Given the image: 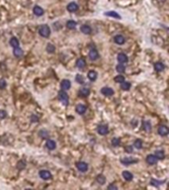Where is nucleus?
<instances>
[{"label": "nucleus", "instance_id": "nucleus-1", "mask_svg": "<svg viewBox=\"0 0 169 190\" xmlns=\"http://www.w3.org/2000/svg\"><path fill=\"white\" fill-rule=\"evenodd\" d=\"M57 97H58V99L62 101V103L63 104V105H64V106H67V105H68V102H69V98H68V95H67L66 91H64V90L58 91Z\"/></svg>", "mask_w": 169, "mask_h": 190}, {"label": "nucleus", "instance_id": "nucleus-2", "mask_svg": "<svg viewBox=\"0 0 169 190\" xmlns=\"http://www.w3.org/2000/svg\"><path fill=\"white\" fill-rule=\"evenodd\" d=\"M39 34L40 36H42L43 38H48L51 34V29L48 25H42L41 27L39 28Z\"/></svg>", "mask_w": 169, "mask_h": 190}, {"label": "nucleus", "instance_id": "nucleus-3", "mask_svg": "<svg viewBox=\"0 0 169 190\" xmlns=\"http://www.w3.org/2000/svg\"><path fill=\"white\" fill-rule=\"evenodd\" d=\"M157 133H158L159 136L165 137V136L168 135L169 130H168V128L165 126V125H160V126L158 127V129H157Z\"/></svg>", "mask_w": 169, "mask_h": 190}, {"label": "nucleus", "instance_id": "nucleus-4", "mask_svg": "<svg viewBox=\"0 0 169 190\" xmlns=\"http://www.w3.org/2000/svg\"><path fill=\"white\" fill-rule=\"evenodd\" d=\"M39 175H40V177H41L42 179H44V180H49V179L52 178V173L49 171V170H45V169H44V170H40Z\"/></svg>", "mask_w": 169, "mask_h": 190}, {"label": "nucleus", "instance_id": "nucleus-5", "mask_svg": "<svg viewBox=\"0 0 169 190\" xmlns=\"http://www.w3.org/2000/svg\"><path fill=\"white\" fill-rule=\"evenodd\" d=\"M76 167H77V169H78L80 172H86L89 168L88 164L86 163H84V162H79V163H76Z\"/></svg>", "mask_w": 169, "mask_h": 190}, {"label": "nucleus", "instance_id": "nucleus-6", "mask_svg": "<svg viewBox=\"0 0 169 190\" xmlns=\"http://www.w3.org/2000/svg\"><path fill=\"white\" fill-rule=\"evenodd\" d=\"M90 61H96L98 57H99V53L98 51L95 49V48H92L90 51H89V54H88Z\"/></svg>", "mask_w": 169, "mask_h": 190}, {"label": "nucleus", "instance_id": "nucleus-7", "mask_svg": "<svg viewBox=\"0 0 169 190\" xmlns=\"http://www.w3.org/2000/svg\"><path fill=\"white\" fill-rule=\"evenodd\" d=\"M145 160H146V163H148V164H150V165L156 164V163H157V162H158L157 157H156L154 154H148V155L146 156Z\"/></svg>", "mask_w": 169, "mask_h": 190}, {"label": "nucleus", "instance_id": "nucleus-8", "mask_svg": "<svg viewBox=\"0 0 169 190\" xmlns=\"http://www.w3.org/2000/svg\"><path fill=\"white\" fill-rule=\"evenodd\" d=\"M70 87H71L70 80H68V79H63V80L60 82V88H62V90L67 91Z\"/></svg>", "mask_w": 169, "mask_h": 190}, {"label": "nucleus", "instance_id": "nucleus-9", "mask_svg": "<svg viewBox=\"0 0 169 190\" xmlns=\"http://www.w3.org/2000/svg\"><path fill=\"white\" fill-rule=\"evenodd\" d=\"M97 132L101 135V136H105L109 133V128L107 125H101V126L98 127Z\"/></svg>", "mask_w": 169, "mask_h": 190}, {"label": "nucleus", "instance_id": "nucleus-10", "mask_svg": "<svg viewBox=\"0 0 169 190\" xmlns=\"http://www.w3.org/2000/svg\"><path fill=\"white\" fill-rule=\"evenodd\" d=\"M139 162L136 158H133V157H125V158H122L121 159V163H123V164H126V165H128V164H133V163H136Z\"/></svg>", "mask_w": 169, "mask_h": 190}, {"label": "nucleus", "instance_id": "nucleus-11", "mask_svg": "<svg viewBox=\"0 0 169 190\" xmlns=\"http://www.w3.org/2000/svg\"><path fill=\"white\" fill-rule=\"evenodd\" d=\"M101 93L103 95H105V96H112V95H114V89H112L111 87L105 86V87H103L101 89Z\"/></svg>", "mask_w": 169, "mask_h": 190}, {"label": "nucleus", "instance_id": "nucleus-12", "mask_svg": "<svg viewBox=\"0 0 169 190\" xmlns=\"http://www.w3.org/2000/svg\"><path fill=\"white\" fill-rule=\"evenodd\" d=\"M78 5L75 3V2H70V3H68V5H67V7H66V9H67V11L68 12H70V13H73V12H76L77 10H78Z\"/></svg>", "mask_w": 169, "mask_h": 190}, {"label": "nucleus", "instance_id": "nucleus-13", "mask_svg": "<svg viewBox=\"0 0 169 190\" xmlns=\"http://www.w3.org/2000/svg\"><path fill=\"white\" fill-rule=\"evenodd\" d=\"M117 60H118V62L120 63H128V61H129L128 55L126 54H124V53H120V54H118Z\"/></svg>", "mask_w": 169, "mask_h": 190}, {"label": "nucleus", "instance_id": "nucleus-14", "mask_svg": "<svg viewBox=\"0 0 169 190\" xmlns=\"http://www.w3.org/2000/svg\"><path fill=\"white\" fill-rule=\"evenodd\" d=\"M114 42H115L117 45H124L125 42H126V39L122 35H116L114 37Z\"/></svg>", "mask_w": 169, "mask_h": 190}, {"label": "nucleus", "instance_id": "nucleus-15", "mask_svg": "<svg viewBox=\"0 0 169 190\" xmlns=\"http://www.w3.org/2000/svg\"><path fill=\"white\" fill-rule=\"evenodd\" d=\"M76 112H77V114H79V115H83V114H85V112H86V110H87V107L84 105V104H78L77 106H76Z\"/></svg>", "mask_w": 169, "mask_h": 190}, {"label": "nucleus", "instance_id": "nucleus-16", "mask_svg": "<svg viewBox=\"0 0 169 190\" xmlns=\"http://www.w3.org/2000/svg\"><path fill=\"white\" fill-rule=\"evenodd\" d=\"M154 69L157 71V72H161L165 69V65L164 63H161V62H157V63H154Z\"/></svg>", "mask_w": 169, "mask_h": 190}, {"label": "nucleus", "instance_id": "nucleus-17", "mask_svg": "<svg viewBox=\"0 0 169 190\" xmlns=\"http://www.w3.org/2000/svg\"><path fill=\"white\" fill-rule=\"evenodd\" d=\"M80 97H87L89 94H90V88L88 87H82L81 89L78 92Z\"/></svg>", "mask_w": 169, "mask_h": 190}, {"label": "nucleus", "instance_id": "nucleus-18", "mask_svg": "<svg viewBox=\"0 0 169 190\" xmlns=\"http://www.w3.org/2000/svg\"><path fill=\"white\" fill-rule=\"evenodd\" d=\"M122 175H123V177H124L125 180H127V181H132L133 178V173L130 172V171H128V170H124L123 173H122Z\"/></svg>", "mask_w": 169, "mask_h": 190}, {"label": "nucleus", "instance_id": "nucleus-19", "mask_svg": "<svg viewBox=\"0 0 169 190\" xmlns=\"http://www.w3.org/2000/svg\"><path fill=\"white\" fill-rule=\"evenodd\" d=\"M80 31L83 33V34H85V35H89V34H91V32H92V29H91V27L89 26V25H82L81 27H80Z\"/></svg>", "mask_w": 169, "mask_h": 190}, {"label": "nucleus", "instance_id": "nucleus-20", "mask_svg": "<svg viewBox=\"0 0 169 190\" xmlns=\"http://www.w3.org/2000/svg\"><path fill=\"white\" fill-rule=\"evenodd\" d=\"M76 66H77L79 69H84L85 66H86V62H85V60L82 59V57L78 59V60L76 61Z\"/></svg>", "mask_w": 169, "mask_h": 190}, {"label": "nucleus", "instance_id": "nucleus-21", "mask_svg": "<svg viewBox=\"0 0 169 190\" xmlns=\"http://www.w3.org/2000/svg\"><path fill=\"white\" fill-rule=\"evenodd\" d=\"M33 12H34V14H35L36 16H42L44 14V9L41 6L36 5L35 7L33 8Z\"/></svg>", "mask_w": 169, "mask_h": 190}, {"label": "nucleus", "instance_id": "nucleus-22", "mask_svg": "<svg viewBox=\"0 0 169 190\" xmlns=\"http://www.w3.org/2000/svg\"><path fill=\"white\" fill-rule=\"evenodd\" d=\"M45 147H47L49 150L53 151V150H54V149L56 148V143H55L53 140H48L47 143H45Z\"/></svg>", "mask_w": 169, "mask_h": 190}, {"label": "nucleus", "instance_id": "nucleus-23", "mask_svg": "<svg viewBox=\"0 0 169 190\" xmlns=\"http://www.w3.org/2000/svg\"><path fill=\"white\" fill-rule=\"evenodd\" d=\"M13 54H14V55H15L16 57H21V56H23L24 52H23V50H22L20 47H17V48H14Z\"/></svg>", "mask_w": 169, "mask_h": 190}, {"label": "nucleus", "instance_id": "nucleus-24", "mask_svg": "<svg viewBox=\"0 0 169 190\" xmlns=\"http://www.w3.org/2000/svg\"><path fill=\"white\" fill-rule=\"evenodd\" d=\"M9 44H10V46H11L12 48H17V47H19V46H20L19 40H18L17 38H15V37H12V38L10 39Z\"/></svg>", "mask_w": 169, "mask_h": 190}, {"label": "nucleus", "instance_id": "nucleus-25", "mask_svg": "<svg viewBox=\"0 0 169 190\" xmlns=\"http://www.w3.org/2000/svg\"><path fill=\"white\" fill-rule=\"evenodd\" d=\"M151 123L149 121H143L142 122V129L145 131V132H150L151 131Z\"/></svg>", "mask_w": 169, "mask_h": 190}, {"label": "nucleus", "instance_id": "nucleus-26", "mask_svg": "<svg viewBox=\"0 0 169 190\" xmlns=\"http://www.w3.org/2000/svg\"><path fill=\"white\" fill-rule=\"evenodd\" d=\"M97 76L98 74L95 70H90L88 72V74H87V77L89 78V80H91V81H95L96 78H97Z\"/></svg>", "mask_w": 169, "mask_h": 190}, {"label": "nucleus", "instance_id": "nucleus-27", "mask_svg": "<svg viewBox=\"0 0 169 190\" xmlns=\"http://www.w3.org/2000/svg\"><path fill=\"white\" fill-rule=\"evenodd\" d=\"M164 181H161V180H157V179H155V178H152L150 180V184L152 185V186H154V187H159L160 185H162L163 183H164Z\"/></svg>", "mask_w": 169, "mask_h": 190}, {"label": "nucleus", "instance_id": "nucleus-28", "mask_svg": "<svg viewBox=\"0 0 169 190\" xmlns=\"http://www.w3.org/2000/svg\"><path fill=\"white\" fill-rule=\"evenodd\" d=\"M154 155L157 157L158 160H159V159H163V158L165 157V154H164V152H163L162 150H157V151H155Z\"/></svg>", "mask_w": 169, "mask_h": 190}, {"label": "nucleus", "instance_id": "nucleus-29", "mask_svg": "<svg viewBox=\"0 0 169 190\" xmlns=\"http://www.w3.org/2000/svg\"><path fill=\"white\" fill-rule=\"evenodd\" d=\"M96 181H97V183H99L100 185H103V184L106 183V177L103 174H100V175H98L97 177H96Z\"/></svg>", "mask_w": 169, "mask_h": 190}, {"label": "nucleus", "instance_id": "nucleus-30", "mask_svg": "<svg viewBox=\"0 0 169 190\" xmlns=\"http://www.w3.org/2000/svg\"><path fill=\"white\" fill-rule=\"evenodd\" d=\"M76 25H77V23H76L75 21H73V20H68V21L66 22V28H67V29H70V30L75 29Z\"/></svg>", "mask_w": 169, "mask_h": 190}, {"label": "nucleus", "instance_id": "nucleus-31", "mask_svg": "<svg viewBox=\"0 0 169 190\" xmlns=\"http://www.w3.org/2000/svg\"><path fill=\"white\" fill-rule=\"evenodd\" d=\"M106 16H110V17H113V18H117V19H121V16L119 13L117 12H114V11H109V12H106L105 13Z\"/></svg>", "mask_w": 169, "mask_h": 190}, {"label": "nucleus", "instance_id": "nucleus-32", "mask_svg": "<svg viewBox=\"0 0 169 190\" xmlns=\"http://www.w3.org/2000/svg\"><path fill=\"white\" fill-rule=\"evenodd\" d=\"M133 145H134V148H135V149L141 150V149L142 148V145H143L142 140H141V139H136V140L134 141V143H133Z\"/></svg>", "mask_w": 169, "mask_h": 190}, {"label": "nucleus", "instance_id": "nucleus-33", "mask_svg": "<svg viewBox=\"0 0 169 190\" xmlns=\"http://www.w3.org/2000/svg\"><path fill=\"white\" fill-rule=\"evenodd\" d=\"M116 70H117L119 73L125 72V70H126V66H125L124 63H119V64H117V66H116Z\"/></svg>", "mask_w": 169, "mask_h": 190}, {"label": "nucleus", "instance_id": "nucleus-34", "mask_svg": "<svg viewBox=\"0 0 169 190\" xmlns=\"http://www.w3.org/2000/svg\"><path fill=\"white\" fill-rule=\"evenodd\" d=\"M131 88V83L130 82H127V81H123L121 82V89L123 90H130Z\"/></svg>", "mask_w": 169, "mask_h": 190}, {"label": "nucleus", "instance_id": "nucleus-35", "mask_svg": "<svg viewBox=\"0 0 169 190\" xmlns=\"http://www.w3.org/2000/svg\"><path fill=\"white\" fill-rule=\"evenodd\" d=\"M39 136H40V138H42V139H47L48 137L50 136V133L47 130H41L39 132Z\"/></svg>", "mask_w": 169, "mask_h": 190}, {"label": "nucleus", "instance_id": "nucleus-36", "mask_svg": "<svg viewBox=\"0 0 169 190\" xmlns=\"http://www.w3.org/2000/svg\"><path fill=\"white\" fill-rule=\"evenodd\" d=\"M45 50H47V52H48L49 54H53V53L55 52V47H54L53 44H48Z\"/></svg>", "mask_w": 169, "mask_h": 190}, {"label": "nucleus", "instance_id": "nucleus-37", "mask_svg": "<svg viewBox=\"0 0 169 190\" xmlns=\"http://www.w3.org/2000/svg\"><path fill=\"white\" fill-rule=\"evenodd\" d=\"M75 79H76V82L79 83V84H83V83L85 82V79H84L83 75H81V74H76Z\"/></svg>", "mask_w": 169, "mask_h": 190}, {"label": "nucleus", "instance_id": "nucleus-38", "mask_svg": "<svg viewBox=\"0 0 169 190\" xmlns=\"http://www.w3.org/2000/svg\"><path fill=\"white\" fill-rule=\"evenodd\" d=\"M114 80H115L116 82H118V83H121V82L125 81V76L124 75H122V73H121V74H119V75L115 76Z\"/></svg>", "mask_w": 169, "mask_h": 190}, {"label": "nucleus", "instance_id": "nucleus-39", "mask_svg": "<svg viewBox=\"0 0 169 190\" xmlns=\"http://www.w3.org/2000/svg\"><path fill=\"white\" fill-rule=\"evenodd\" d=\"M120 145H121V140L119 138H114L112 140V145L113 147H119Z\"/></svg>", "mask_w": 169, "mask_h": 190}, {"label": "nucleus", "instance_id": "nucleus-40", "mask_svg": "<svg viewBox=\"0 0 169 190\" xmlns=\"http://www.w3.org/2000/svg\"><path fill=\"white\" fill-rule=\"evenodd\" d=\"M25 166H26V163H25L24 160H20V162L18 163V164H17V168L19 169V170L24 169V168H25Z\"/></svg>", "mask_w": 169, "mask_h": 190}, {"label": "nucleus", "instance_id": "nucleus-41", "mask_svg": "<svg viewBox=\"0 0 169 190\" xmlns=\"http://www.w3.org/2000/svg\"><path fill=\"white\" fill-rule=\"evenodd\" d=\"M7 85V82L4 78H0V89H4Z\"/></svg>", "mask_w": 169, "mask_h": 190}, {"label": "nucleus", "instance_id": "nucleus-42", "mask_svg": "<svg viewBox=\"0 0 169 190\" xmlns=\"http://www.w3.org/2000/svg\"><path fill=\"white\" fill-rule=\"evenodd\" d=\"M7 117V112L5 110H0V120H3Z\"/></svg>", "mask_w": 169, "mask_h": 190}, {"label": "nucleus", "instance_id": "nucleus-43", "mask_svg": "<svg viewBox=\"0 0 169 190\" xmlns=\"http://www.w3.org/2000/svg\"><path fill=\"white\" fill-rule=\"evenodd\" d=\"M31 122L32 123H38L39 122V117L37 115H32L31 116Z\"/></svg>", "mask_w": 169, "mask_h": 190}, {"label": "nucleus", "instance_id": "nucleus-44", "mask_svg": "<svg viewBox=\"0 0 169 190\" xmlns=\"http://www.w3.org/2000/svg\"><path fill=\"white\" fill-rule=\"evenodd\" d=\"M108 190H118V186L115 184H110L108 186Z\"/></svg>", "mask_w": 169, "mask_h": 190}, {"label": "nucleus", "instance_id": "nucleus-45", "mask_svg": "<svg viewBox=\"0 0 169 190\" xmlns=\"http://www.w3.org/2000/svg\"><path fill=\"white\" fill-rule=\"evenodd\" d=\"M125 150H126V152L129 153V154H132V153H133V148H132V147H126Z\"/></svg>", "mask_w": 169, "mask_h": 190}, {"label": "nucleus", "instance_id": "nucleus-46", "mask_svg": "<svg viewBox=\"0 0 169 190\" xmlns=\"http://www.w3.org/2000/svg\"><path fill=\"white\" fill-rule=\"evenodd\" d=\"M157 1H158V2H160V3H164L166 0H157Z\"/></svg>", "mask_w": 169, "mask_h": 190}]
</instances>
